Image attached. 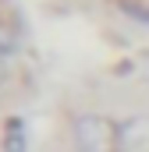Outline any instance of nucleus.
<instances>
[{
    "instance_id": "423d86ee",
    "label": "nucleus",
    "mask_w": 149,
    "mask_h": 152,
    "mask_svg": "<svg viewBox=\"0 0 149 152\" xmlns=\"http://www.w3.org/2000/svg\"><path fill=\"white\" fill-rule=\"evenodd\" d=\"M11 81V71H7V57H0V88H7Z\"/></svg>"
},
{
    "instance_id": "39448f33",
    "label": "nucleus",
    "mask_w": 149,
    "mask_h": 152,
    "mask_svg": "<svg viewBox=\"0 0 149 152\" xmlns=\"http://www.w3.org/2000/svg\"><path fill=\"white\" fill-rule=\"evenodd\" d=\"M117 4H121V11H124L131 21L149 25V0H117Z\"/></svg>"
},
{
    "instance_id": "20e7f679",
    "label": "nucleus",
    "mask_w": 149,
    "mask_h": 152,
    "mask_svg": "<svg viewBox=\"0 0 149 152\" xmlns=\"http://www.w3.org/2000/svg\"><path fill=\"white\" fill-rule=\"evenodd\" d=\"M4 149H7V152H25V149H29V138H25V124H21V120H7Z\"/></svg>"
},
{
    "instance_id": "7ed1b4c3",
    "label": "nucleus",
    "mask_w": 149,
    "mask_h": 152,
    "mask_svg": "<svg viewBox=\"0 0 149 152\" xmlns=\"http://www.w3.org/2000/svg\"><path fill=\"white\" fill-rule=\"evenodd\" d=\"M14 53H21V36H18V25L0 21V57H14Z\"/></svg>"
},
{
    "instance_id": "f03ea898",
    "label": "nucleus",
    "mask_w": 149,
    "mask_h": 152,
    "mask_svg": "<svg viewBox=\"0 0 149 152\" xmlns=\"http://www.w3.org/2000/svg\"><path fill=\"white\" fill-rule=\"evenodd\" d=\"M117 152H149V113H131L121 120Z\"/></svg>"
},
{
    "instance_id": "f257e3e1",
    "label": "nucleus",
    "mask_w": 149,
    "mask_h": 152,
    "mask_svg": "<svg viewBox=\"0 0 149 152\" xmlns=\"http://www.w3.org/2000/svg\"><path fill=\"white\" fill-rule=\"evenodd\" d=\"M117 131L121 120L110 113H78L71 120V149L74 152H117Z\"/></svg>"
}]
</instances>
